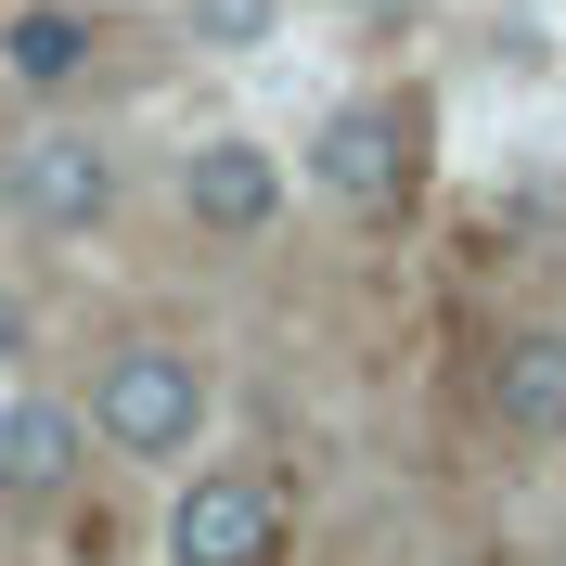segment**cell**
<instances>
[{"mask_svg":"<svg viewBox=\"0 0 566 566\" xmlns=\"http://www.w3.org/2000/svg\"><path fill=\"white\" fill-rule=\"evenodd\" d=\"M91 451L116 463H180L193 438H207V360L168 348V335H129V348H104V374H91Z\"/></svg>","mask_w":566,"mask_h":566,"instance_id":"6da1fadb","label":"cell"},{"mask_svg":"<svg viewBox=\"0 0 566 566\" xmlns=\"http://www.w3.org/2000/svg\"><path fill=\"white\" fill-rule=\"evenodd\" d=\"M0 207L27 219L39 245H91L116 219V142L77 129V116H39L13 155H0Z\"/></svg>","mask_w":566,"mask_h":566,"instance_id":"7a4b0ae2","label":"cell"},{"mask_svg":"<svg viewBox=\"0 0 566 566\" xmlns=\"http://www.w3.org/2000/svg\"><path fill=\"white\" fill-rule=\"evenodd\" d=\"M310 180L335 207H360V219L412 207V180H424V91H360V104H335L310 129Z\"/></svg>","mask_w":566,"mask_h":566,"instance_id":"3957f363","label":"cell"},{"mask_svg":"<svg viewBox=\"0 0 566 566\" xmlns=\"http://www.w3.org/2000/svg\"><path fill=\"white\" fill-rule=\"evenodd\" d=\"M77 476H91V412L52 387L0 399V515H65Z\"/></svg>","mask_w":566,"mask_h":566,"instance_id":"277c9868","label":"cell"},{"mask_svg":"<svg viewBox=\"0 0 566 566\" xmlns=\"http://www.w3.org/2000/svg\"><path fill=\"white\" fill-rule=\"evenodd\" d=\"M180 219L219 232V245H258V232L283 219V155L258 129H207L193 155H180Z\"/></svg>","mask_w":566,"mask_h":566,"instance_id":"5b68a950","label":"cell"},{"mask_svg":"<svg viewBox=\"0 0 566 566\" xmlns=\"http://www.w3.org/2000/svg\"><path fill=\"white\" fill-rule=\"evenodd\" d=\"M271 541H283V502L245 463H219L168 502V566H271Z\"/></svg>","mask_w":566,"mask_h":566,"instance_id":"8992f818","label":"cell"},{"mask_svg":"<svg viewBox=\"0 0 566 566\" xmlns=\"http://www.w3.org/2000/svg\"><path fill=\"white\" fill-rule=\"evenodd\" d=\"M490 412H502L515 451H566V335H554V322H515V335H502Z\"/></svg>","mask_w":566,"mask_h":566,"instance_id":"52a82bcc","label":"cell"},{"mask_svg":"<svg viewBox=\"0 0 566 566\" xmlns=\"http://www.w3.org/2000/svg\"><path fill=\"white\" fill-rule=\"evenodd\" d=\"M0 65H13V91H77V77L104 65V27H91L77 0H27V13L0 27Z\"/></svg>","mask_w":566,"mask_h":566,"instance_id":"ba28073f","label":"cell"},{"mask_svg":"<svg viewBox=\"0 0 566 566\" xmlns=\"http://www.w3.org/2000/svg\"><path fill=\"white\" fill-rule=\"evenodd\" d=\"M180 27L207 52H258V39H283V0H180Z\"/></svg>","mask_w":566,"mask_h":566,"instance_id":"9c48e42d","label":"cell"},{"mask_svg":"<svg viewBox=\"0 0 566 566\" xmlns=\"http://www.w3.org/2000/svg\"><path fill=\"white\" fill-rule=\"evenodd\" d=\"M13 360H27V310H13V296H0V374H13Z\"/></svg>","mask_w":566,"mask_h":566,"instance_id":"30bf717a","label":"cell"}]
</instances>
